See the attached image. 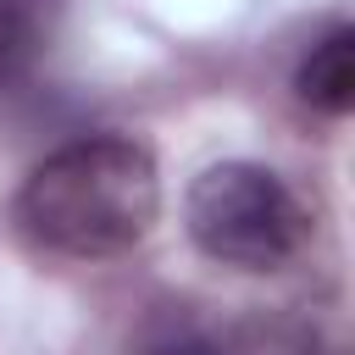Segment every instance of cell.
Masks as SVG:
<instances>
[{
	"instance_id": "cell-1",
	"label": "cell",
	"mask_w": 355,
	"mask_h": 355,
	"mask_svg": "<svg viewBox=\"0 0 355 355\" xmlns=\"http://www.w3.org/2000/svg\"><path fill=\"white\" fill-rule=\"evenodd\" d=\"M161 211V172L139 139L89 133L44 155L17 189V227L33 250L67 261L128 255Z\"/></svg>"
},
{
	"instance_id": "cell-2",
	"label": "cell",
	"mask_w": 355,
	"mask_h": 355,
	"mask_svg": "<svg viewBox=\"0 0 355 355\" xmlns=\"http://www.w3.org/2000/svg\"><path fill=\"white\" fill-rule=\"evenodd\" d=\"M183 227L200 244V255H211L233 272H277L311 239V216H305L300 194L261 161L205 166L189 183Z\"/></svg>"
},
{
	"instance_id": "cell-3",
	"label": "cell",
	"mask_w": 355,
	"mask_h": 355,
	"mask_svg": "<svg viewBox=\"0 0 355 355\" xmlns=\"http://www.w3.org/2000/svg\"><path fill=\"white\" fill-rule=\"evenodd\" d=\"M128 355H255V344L200 305H155Z\"/></svg>"
},
{
	"instance_id": "cell-4",
	"label": "cell",
	"mask_w": 355,
	"mask_h": 355,
	"mask_svg": "<svg viewBox=\"0 0 355 355\" xmlns=\"http://www.w3.org/2000/svg\"><path fill=\"white\" fill-rule=\"evenodd\" d=\"M294 89L322 116H344L355 105V28L349 22H338L333 33H322L311 44V55L294 72Z\"/></svg>"
},
{
	"instance_id": "cell-5",
	"label": "cell",
	"mask_w": 355,
	"mask_h": 355,
	"mask_svg": "<svg viewBox=\"0 0 355 355\" xmlns=\"http://www.w3.org/2000/svg\"><path fill=\"white\" fill-rule=\"evenodd\" d=\"M39 22H44V6L33 0H0V89L17 83L33 55H39Z\"/></svg>"
},
{
	"instance_id": "cell-6",
	"label": "cell",
	"mask_w": 355,
	"mask_h": 355,
	"mask_svg": "<svg viewBox=\"0 0 355 355\" xmlns=\"http://www.w3.org/2000/svg\"><path fill=\"white\" fill-rule=\"evenodd\" d=\"M33 6H44V11H50V0H33Z\"/></svg>"
}]
</instances>
